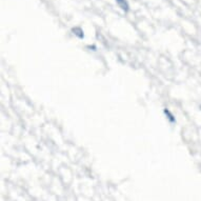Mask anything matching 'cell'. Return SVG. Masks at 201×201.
Listing matches in <instances>:
<instances>
[{"label": "cell", "mask_w": 201, "mask_h": 201, "mask_svg": "<svg viewBox=\"0 0 201 201\" xmlns=\"http://www.w3.org/2000/svg\"><path fill=\"white\" fill-rule=\"evenodd\" d=\"M116 2H117L118 5H119L123 11H125V12L129 11V4H127L126 0H116Z\"/></svg>", "instance_id": "obj_1"}, {"label": "cell", "mask_w": 201, "mask_h": 201, "mask_svg": "<svg viewBox=\"0 0 201 201\" xmlns=\"http://www.w3.org/2000/svg\"><path fill=\"white\" fill-rule=\"evenodd\" d=\"M73 32L75 33V35L79 36L80 38L83 37V32H82V31L79 29V27H75V29H73Z\"/></svg>", "instance_id": "obj_2"}]
</instances>
